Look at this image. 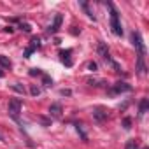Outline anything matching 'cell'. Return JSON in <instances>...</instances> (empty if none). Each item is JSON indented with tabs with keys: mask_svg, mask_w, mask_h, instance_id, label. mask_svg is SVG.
I'll list each match as a JSON object with an SVG mask.
<instances>
[{
	"mask_svg": "<svg viewBox=\"0 0 149 149\" xmlns=\"http://www.w3.org/2000/svg\"><path fill=\"white\" fill-rule=\"evenodd\" d=\"M30 93H32L33 97H37V95H40V90H39L37 86H32V88H30Z\"/></svg>",
	"mask_w": 149,
	"mask_h": 149,
	"instance_id": "cell-15",
	"label": "cell"
},
{
	"mask_svg": "<svg viewBox=\"0 0 149 149\" xmlns=\"http://www.w3.org/2000/svg\"><path fill=\"white\" fill-rule=\"evenodd\" d=\"M123 125H125V128H126V130H130V125H132V119H130V118H126V119L123 121Z\"/></svg>",
	"mask_w": 149,
	"mask_h": 149,
	"instance_id": "cell-19",
	"label": "cell"
},
{
	"mask_svg": "<svg viewBox=\"0 0 149 149\" xmlns=\"http://www.w3.org/2000/svg\"><path fill=\"white\" fill-rule=\"evenodd\" d=\"M133 146H135V142H133V140H128V144H126V149H133Z\"/></svg>",
	"mask_w": 149,
	"mask_h": 149,
	"instance_id": "cell-22",
	"label": "cell"
},
{
	"mask_svg": "<svg viewBox=\"0 0 149 149\" xmlns=\"http://www.w3.org/2000/svg\"><path fill=\"white\" fill-rule=\"evenodd\" d=\"M19 28H21V30H25V32H30V30H32L28 23H21V25H19Z\"/></svg>",
	"mask_w": 149,
	"mask_h": 149,
	"instance_id": "cell-18",
	"label": "cell"
},
{
	"mask_svg": "<svg viewBox=\"0 0 149 149\" xmlns=\"http://www.w3.org/2000/svg\"><path fill=\"white\" fill-rule=\"evenodd\" d=\"M7 112H9V116H11V118H13L14 121H18V123H19V112H21V100H18V98H13V100L9 102Z\"/></svg>",
	"mask_w": 149,
	"mask_h": 149,
	"instance_id": "cell-3",
	"label": "cell"
},
{
	"mask_svg": "<svg viewBox=\"0 0 149 149\" xmlns=\"http://www.w3.org/2000/svg\"><path fill=\"white\" fill-rule=\"evenodd\" d=\"M61 21H63V16H61V14H56V16H54V21H53V25L49 26V30H47V32H49V33H56V32L60 30Z\"/></svg>",
	"mask_w": 149,
	"mask_h": 149,
	"instance_id": "cell-6",
	"label": "cell"
},
{
	"mask_svg": "<svg viewBox=\"0 0 149 149\" xmlns=\"http://www.w3.org/2000/svg\"><path fill=\"white\" fill-rule=\"evenodd\" d=\"M130 90H132L130 84H126V83H116V84L109 90V93H111V95H116V93H125V91H130Z\"/></svg>",
	"mask_w": 149,
	"mask_h": 149,
	"instance_id": "cell-4",
	"label": "cell"
},
{
	"mask_svg": "<svg viewBox=\"0 0 149 149\" xmlns=\"http://www.w3.org/2000/svg\"><path fill=\"white\" fill-rule=\"evenodd\" d=\"M98 53L104 60H111L109 58V47L105 46V42H98Z\"/></svg>",
	"mask_w": 149,
	"mask_h": 149,
	"instance_id": "cell-7",
	"label": "cell"
},
{
	"mask_svg": "<svg viewBox=\"0 0 149 149\" xmlns=\"http://www.w3.org/2000/svg\"><path fill=\"white\" fill-rule=\"evenodd\" d=\"M0 65H2L4 68H9L11 67V60L7 56H4V54H0Z\"/></svg>",
	"mask_w": 149,
	"mask_h": 149,
	"instance_id": "cell-11",
	"label": "cell"
},
{
	"mask_svg": "<svg viewBox=\"0 0 149 149\" xmlns=\"http://www.w3.org/2000/svg\"><path fill=\"white\" fill-rule=\"evenodd\" d=\"M13 90H16V91H19V93H25V88H23V86H19V83H16V84L13 86Z\"/></svg>",
	"mask_w": 149,
	"mask_h": 149,
	"instance_id": "cell-16",
	"label": "cell"
},
{
	"mask_svg": "<svg viewBox=\"0 0 149 149\" xmlns=\"http://www.w3.org/2000/svg\"><path fill=\"white\" fill-rule=\"evenodd\" d=\"M0 77H4V72L2 70H0Z\"/></svg>",
	"mask_w": 149,
	"mask_h": 149,
	"instance_id": "cell-23",
	"label": "cell"
},
{
	"mask_svg": "<svg viewBox=\"0 0 149 149\" xmlns=\"http://www.w3.org/2000/svg\"><path fill=\"white\" fill-rule=\"evenodd\" d=\"M33 51H35V49H32V47H26V51H25V56H26V58H30V54H32Z\"/></svg>",
	"mask_w": 149,
	"mask_h": 149,
	"instance_id": "cell-21",
	"label": "cell"
},
{
	"mask_svg": "<svg viewBox=\"0 0 149 149\" xmlns=\"http://www.w3.org/2000/svg\"><path fill=\"white\" fill-rule=\"evenodd\" d=\"M132 40H133V44L139 51V54H137V70H139L140 76H144L146 74V61H144L146 60V46H144L140 32H132Z\"/></svg>",
	"mask_w": 149,
	"mask_h": 149,
	"instance_id": "cell-1",
	"label": "cell"
},
{
	"mask_svg": "<svg viewBox=\"0 0 149 149\" xmlns=\"http://www.w3.org/2000/svg\"><path fill=\"white\" fill-rule=\"evenodd\" d=\"M30 76H42V72H40L39 68H32V70H30Z\"/></svg>",
	"mask_w": 149,
	"mask_h": 149,
	"instance_id": "cell-17",
	"label": "cell"
},
{
	"mask_svg": "<svg viewBox=\"0 0 149 149\" xmlns=\"http://www.w3.org/2000/svg\"><path fill=\"white\" fill-rule=\"evenodd\" d=\"M109 7H111V28H112V33L118 35V37H121V35H123V28H121L119 14H118V11L114 9L112 4H109Z\"/></svg>",
	"mask_w": 149,
	"mask_h": 149,
	"instance_id": "cell-2",
	"label": "cell"
},
{
	"mask_svg": "<svg viewBox=\"0 0 149 149\" xmlns=\"http://www.w3.org/2000/svg\"><path fill=\"white\" fill-rule=\"evenodd\" d=\"M0 140H4V137H2V135H0Z\"/></svg>",
	"mask_w": 149,
	"mask_h": 149,
	"instance_id": "cell-24",
	"label": "cell"
},
{
	"mask_svg": "<svg viewBox=\"0 0 149 149\" xmlns=\"http://www.w3.org/2000/svg\"><path fill=\"white\" fill-rule=\"evenodd\" d=\"M93 118L98 121V123H102V121H105L107 119V116H109V112H107V109H104V107H95L93 109Z\"/></svg>",
	"mask_w": 149,
	"mask_h": 149,
	"instance_id": "cell-5",
	"label": "cell"
},
{
	"mask_svg": "<svg viewBox=\"0 0 149 149\" xmlns=\"http://www.w3.org/2000/svg\"><path fill=\"white\" fill-rule=\"evenodd\" d=\"M32 49H37V47H40V39L39 37H33L32 39V46H30Z\"/></svg>",
	"mask_w": 149,
	"mask_h": 149,
	"instance_id": "cell-14",
	"label": "cell"
},
{
	"mask_svg": "<svg viewBox=\"0 0 149 149\" xmlns=\"http://www.w3.org/2000/svg\"><path fill=\"white\" fill-rule=\"evenodd\" d=\"M81 7H83V9L86 11V14H88V16H90L91 19H95V14H93V13L90 11V6H88V2H81Z\"/></svg>",
	"mask_w": 149,
	"mask_h": 149,
	"instance_id": "cell-12",
	"label": "cell"
},
{
	"mask_svg": "<svg viewBox=\"0 0 149 149\" xmlns=\"http://www.w3.org/2000/svg\"><path fill=\"white\" fill-rule=\"evenodd\" d=\"M40 77H42V83H44V86H51V84H53V79H51L49 76H46V74H42Z\"/></svg>",
	"mask_w": 149,
	"mask_h": 149,
	"instance_id": "cell-13",
	"label": "cell"
},
{
	"mask_svg": "<svg viewBox=\"0 0 149 149\" xmlns=\"http://www.w3.org/2000/svg\"><path fill=\"white\" fill-rule=\"evenodd\" d=\"M70 49H67V51H61L60 54H61V60H63V63L67 65V67H72V60H70Z\"/></svg>",
	"mask_w": 149,
	"mask_h": 149,
	"instance_id": "cell-9",
	"label": "cell"
},
{
	"mask_svg": "<svg viewBox=\"0 0 149 149\" xmlns=\"http://www.w3.org/2000/svg\"><path fill=\"white\" fill-rule=\"evenodd\" d=\"M49 114L54 116V118H60V116H61V105H60V104H51V107H49Z\"/></svg>",
	"mask_w": 149,
	"mask_h": 149,
	"instance_id": "cell-8",
	"label": "cell"
},
{
	"mask_svg": "<svg viewBox=\"0 0 149 149\" xmlns=\"http://www.w3.org/2000/svg\"><path fill=\"white\" fill-rule=\"evenodd\" d=\"M146 111H147V98H142L140 105H139V114L142 116V114H146Z\"/></svg>",
	"mask_w": 149,
	"mask_h": 149,
	"instance_id": "cell-10",
	"label": "cell"
},
{
	"mask_svg": "<svg viewBox=\"0 0 149 149\" xmlns=\"http://www.w3.org/2000/svg\"><path fill=\"white\" fill-rule=\"evenodd\" d=\"M88 68L95 72V70H97V63H95V61H90V63H88Z\"/></svg>",
	"mask_w": 149,
	"mask_h": 149,
	"instance_id": "cell-20",
	"label": "cell"
}]
</instances>
